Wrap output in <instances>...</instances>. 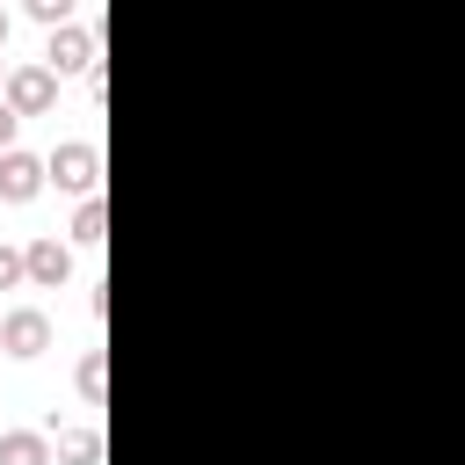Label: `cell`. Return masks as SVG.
<instances>
[{
  "label": "cell",
  "instance_id": "1",
  "mask_svg": "<svg viewBox=\"0 0 465 465\" xmlns=\"http://www.w3.org/2000/svg\"><path fill=\"white\" fill-rule=\"evenodd\" d=\"M44 167H51V189H58V196H94V189H102V145H87V138L51 145Z\"/></svg>",
  "mask_w": 465,
  "mask_h": 465
},
{
  "label": "cell",
  "instance_id": "2",
  "mask_svg": "<svg viewBox=\"0 0 465 465\" xmlns=\"http://www.w3.org/2000/svg\"><path fill=\"white\" fill-rule=\"evenodd\" d=\"M0 102H7V109H22V116H51V102H58V73H51L44 58H36V65H7Z\"/></svg>",
  "mask_w": 465,
  "mask_h": 465
},
{
  "label": "cell",
  "instance_id": "3",
  "mask_svg": "<svg viewBox=\"0 0 465 465\" xmlns=\"http://www.w3.org/2000/svg\"><path fill=\"white\" fill-rule=\"evenodd\" d=\"M94 51H102V44H94V29H87V22H58V29H51V44H44V65H51L58 80H65V73H94V65H102Z\"/></svg>",
  "mask_w": 465,
  "mask_h": 465
},
{
  "label": "cell",
  "instance_id": "4",
  "mask_svg": "<svg viewBox=\"0 0 465 465\" xmlns=\"http://www.w3.org/2000/svg\"><path fill=\"white\" fill-rule=\"evenodd\" d=\"M36 189H51V167H44L36 153L7 145V153H0V203H29Z\"/></svg>",
  "mask_w": 465,
  "mask_h": 465
},
{
  "label": "cell",
  "instance_id": "5",
  "mask_svg": "<svg viewBox=\"0 0 465 465\" xmlns=\"http://www.w3.org/2000/svg\"><path fill=\"white\" fill-rule=\"evenodd\" d=\"M0 349H7V356H44V349H51V312L15 305V312L0 320Z\"/></svg>",
  "mask_w": 465,
  "mask_h": 465
},
{
  "label": "cell",
  "instance_id": "6",
  "mask_svg": "<svg viewBox=\"0 0 465 465\" xmlns=\"http://www.w3.org/2000/svg\"><path fill=\"white\" fill-rule=\"evenodd\" d=\"M22 254H29V283H36V291H65V276H73V247H65V240L44 232V240H29Z\"/></svg>",
  "mask_w": 465,
  "mask_h": 465
},
{
  "label": "cell",
  "instance_id": "7",
  "mask_svg": "<svg viewBox=\"0 0 465 465\" xmlns=\"http://www.w3.org/2000/svg\"><path fill=\"white\" fill-rule=\"evenodd\" d=\"M0 465H58V443L44 429H7L0 436Z\"/></svg>",
  "mask_w": 465,
  "mask_h": 465
},
{
  "label": "cell",
  "instance_id": "8",
  "mask_svg": "<svg viewBox=\"0 0 465 465\" xmlns=\"http://www.w3.org/2000/svg\"><path fill=\"white\" fill-rule=\"evenodd\" d=\"M73 240H80V247H102V240H109V211H102V189H94V196H80V218H73Z\"/></svg>",
  "mask_w": 465,
  "mask_h": 465
},
{
  "label": "cell",
  "instance_id": "9",
  "mask_svg": "<svg viewBox=\"0 0 465 465\" xmlns=\"http://www.w3.org/2000/svg\"><path fill=\"white\" fill-rule=\"evenodd\" d=\"M58 465H102V436L94 429H58Z\"/></svg>",
  "mask_w": 465,
  "mask_h": 465
},
{
  "label": "cell",
  "instance_id": "10",
  "mask_svg": "<svg viewBox=\"0 0 465 465\" xmlns=\"http://www.w3.org/2000/svg\"><path fill=\"white\" fill-rule=\"evenodd\" d=\"M73 385H80V400H87V407H102V349H87V356H80Z\"/></svg>",
  "mask_w": 465,
  "mask_h": 465
},
{
  "label": "cell",
  "instance_id": "11",
  "mask_svg": "<svg viewBox=\"0 0 465 465\" xmlns=\"http://www.w3.org/2000/svg\"><path fill=\"white\" fill-rule=\"evenodd\" d=\"M15 283H29V254L0 240V291H15Z\"/></svg>",
  "mask_w": 465,
  "mask_h": 465
},
{
  "label": "cell",
  "instance_id": "12",
  "mask_svg": "<svg viewBox=\"0 0 465 465\" xmlns=\"http://www.w3.org/2000/svg\"><path fill=\"white\" fill-rule=\"evenodd\" d=\"M22 7H29L44 29H58V22H73V7H80V0H22Z\"/></svg>",
  "mask_w": 465,
  "mask_h": 465
},
{
  "label": "cell",
  "instance_id": "13",
  "mask_svg": "<svg viewBox=\"0 0 465 465\" xmlns=\"http://www.w3.org/2000/svg\"><path fill=\"white\" fill-rule=\"evenodd\" d=\"M15 131H22V109H7V102H0V153L15 145Z\"/></svg>",
  "mask_w": 465,
  "mask_h": 465
},
{
  "label": "cell",
  "instance_id": "14",
  "mask_svg": "<svg viewBox=\"0 0 465 465\" xmlns=\"http://www.w3.org/2000/svg\"><path fill=\"white\" fill-rule=\"evenodd\" d=\"M0 51H7V7H0Z\"/></svg>",
  "mask_w": 465,
  "mask_h": 465
},
{
  "label": "cell",
  "instance_id": "15",
  "mask_svg": "<svg viewBox=\"0 0 465 465\" xmlns=\"http://www.w3.org/2000/svg\"><path fill=\"white\" fill-rule=\"evenodd\" d=\"M0 87H7V65H0Z\"/></svg>",
  "mask_w": 465,
  "mask_h": 465
},
{
  "label": "cell",
  "instance_id": "16",
  "mask_svg": "<svg viewBox=\"0 0 465 465\" xmlns=\"http://www.w3.org/2000/svg\"><path fill=\"white\" fill-rule=\"evenodd\" d=\"M0 356H7V349H0Z\"/></svg>",
  "mask_w": 465,
  "mask_h": 465
}]
</instances>
